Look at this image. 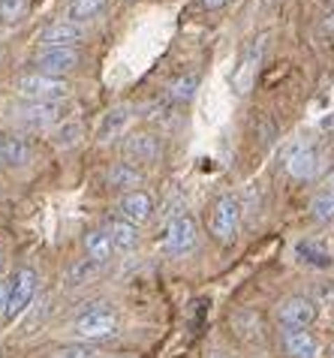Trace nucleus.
<instances>
[{
	"mask_svg": "<svg viewBox=\"0 0 334 358\" xmlns=\"http://www.w3.org/2000/svg\"><path fill=\"white\" fill-rule=\"evenodd\" d=\"M15 91L24 99H31V103H61V99H66V94H70V85H66L64 78H55V76L31 73V76L18 78Z\"/></svg>",
	"mask_w": 334,
	"mask_h": 358,
	"instance_id": "nucleus-1",
	"label": "nucleus"
},
{
	"mask_svg": "<svg viewBox=\"0 0 334 358\" xmlns=\"http://www.w3.org/2000/svg\"><path fill=\"white\" fill-rule=\"evenodd\" d=\"M196 238H199V226L190 214H178L172 217L163 229V250L169 256H187L196 247Z\"/></svg>",
	"mask_w": 334,
	"mask_h": 358,
	"instance_id": "nucleus-2",
	"label": "nucleus"
},
{
	"mask_svg": "<svg viewBox=\"0 0 334 358\" xmlns=\"http://www.w3.org/2000/svg\"><path fill=\"white\" fill-rule=\"evenodd\" d=\"M241 229V202L235 196H220L211 211V235L220 244H232Z\"/></svg>",
	"mask_w": 334,
	"mask_h": 358,
	"instance_id": "nucleus-3",
	"label": "nucleus"
},
{
	"mask_svg": "<svg viewBox=\"0 0 334 358\" xmlns=\"http://www.w3.org/2000/svg\"><path fill=\"white\" fill-rule=\"evenodd\" d=\"M9 304H6V313H3V320L6 322H13L15 316H22L27 310V304L34 301V295H36V271L34 268H18V271L9 277Z\"/></svg>",
	"mask_w": 334,
	"mask_h": 358,
	"instance_id": "nucleus-4",
	"label": "nucleus"
},
{
	"mask_svg": "<svg viewBox=\"0 0 334 358\" xmlns=\"http://www.w3.org/2000/svg\"><path fill=\"white\" fill-rule=\"evenodd\" d=\"M117 331V316L112 307H94L85 316H78L75 322V334L82 341H103V337H112Z\"/></svg>",
	"mask_w": 334,
	"mask_h": 358,
	"instance_id": "nucleus-5",
	"label": "nucleus"
},
{
	"mask_svg": "<svg viewBox=\"0 0 334 358\" xmlns=\"http://www.w3.org/2000/svg\"><path fill=\"white\" fill-rule=\"evenodd\" d=\"M265 43H268V36H256L253 43L244 48V55H241V64L238 69H235V76H232V87L238 94H247L250 91V85H253V78H256V69L262 64V55H265Z\"/></svg>",
	"mask_w": 334,
	"mask_h": 358,
	"instance_id": "nucleus-6",
	"label": "nucleus"
},
{
	"mask_svg": "<svg viewBox=\"0 0 334 358\" xmlns=\"http://www.w3.org/2000/svg\"><path fill=\"white\" fill-rule=\"evenodd\" d=\"M85 36V24H75L70 18H64V22H55L39 31L36 43L43 48H73L78 39Z\"/></svg>",
	"mask_w": 334,
	"mask_h": 358,
	"instance_id": "nucleus-7",
	"label": "nucleus"
},
{
	"mask_svg": "<svg viewBox=\"0 0 334 358\" xmlns=\"http://www.w3.org/2000/svg\"><path fill=\"white\" fill-rule=\"evenodd\" d=\"M160 154H163V145H160V138L151 136V133H136L126 138V145H124V157H126V163H136V166H151L160 160Z\"/></svg>",
	"mask_w": 334,
	"mask_h": 358,
	"instance_id": "nucleus-8",
	"label": "nucleus"
},
{
	"mask_svg": "<svg viewBox=\"0 0 334 358\" xmlns=\"http://www.w3.org/2000/svg\"><path fill=\"white\" fill-rule=\"evenodd\" d=\"M36 66L43 76H55V78H64V73L78 66V52L75 48H43L36 55Z\"/></svg>",
	"mask_w": 334,
	"mask_h": 358,
	"instance_id": "nucleus-9",
	"label": "nucleus"
},
{
	"mask_svg": "<svg viewBox=\"0 0 334 358\" xmlns=\"http://www.w3.org/2000/svg\"><path fill=\"white\" fill-rule=\"evenodd\" d=\"M277 320L283 328H307L313 320H317V304H313L310 298H301V295L286 298L277 310Z\"/></svg>",
	"mask_w": 334,
	"mask_h": 358,
	"instance_id": "nucleus-10",
	"label": "nucleus"
},
{
	"mask_svg": "<svg viewBox=\"0 0 334 358\" xmlns=\"http://www.w3.org/2000/svg\"><path fill=\"white\" fill-rule=\"evenodd\" d=\"M15 117L31 130H45L55 121H61V103H27L15 108Z\"/></svg>",
	"mask_w": 334,
	"mask_h": 358,
	"instance_id": "nucleus-11",
	"label": "nucleus"
},
{
	"mask_svg": "<svg viewBox=\"0 0 334 358\" xmlns=\"http://www.w3.org/2000/svg\"><path fill=\"white\" fill-rule=\"evenodd\" d=\"M319 169V151L313 145H296L286 157V172L298 181H310Z\"/></svg>",
	"mask_w": 334,
	"mask_h": 358,
	"instance_id": "nucleus-12",
	"label": "nucleus"
},
{
	"mask_svg": "<svg viewBox=\"0 0 334 358\" xmlns=\"http://www.w3.org/2000/svg\"><path fill=\"white\" fill-rule=\"evenodd\" d=\"M117 211H121L124 220H130V223H145V220H151V214H154V199L145 193V190H133V193H124L121 196V202H117Z\"/></svg>",
	"mask_w": 334,
	"mask_h": 358,
	"instance_id": "nucleus-13",
	"label": "nucleus"
},
{
	"mask_svg": "<svg viewBox=\"0 0 334 358\" xmlns=\"http://www.w3.org/2000/svg\"><path fill=\"white\" fill-rule=\"evenodd\" d=\"M283 346H286L289 358H317L319 355V343L307 328H286V331H283Z\"/></svg>",
	"mask_w": 334,
	"mask_h": 358,
	"instance_id": "nucleus-14",
	"label": "nucleus"
},
{
	"mask_svg": "<svg viewBox=\"0 0 334 358\" xmlns=\"http://www.w3.org/2000/svg\"><path fill=\"white\" fill-rule=\"evenodd\" d=\"M31 145L18 136H0V163L3 166H27L31 163Z\"/></svg>",
	"mask_w": 334,
	"mask_h": 358,
	"instance_id": "nucleus-15",
	"label": "nucleus"
},
{
	"mask_svg": "<svg viewBox=\"0 0 334 358\" xmlns=\"http://www.w3.org/2000/svg\"><path fill=\"white\" fill-rule=\"evenodd\" d=\"M85 250H87V259H94L96 265H106L112 259V235L109 232H100V229H94V232L85 235Z\"/></svg>",
	"mask_w": 334,
	"mask_h": 358,
	"instance_id": "nucleus-16",
	"label": "nucleus"
},
{
	"mask_svg": "<svg viewBox=\"0 0 334 358\" xmlns=\"http://www.w3.org/2000/svg\"><path fill=\"white\" fill-rule=\"evenodd\" d=\"M126 124H130V108L117 106V108H112V112L103 115V124H100V130H96V138H100V142H112V138H117L124 133Z\"/></svg>",
	"mask_w": 334,
	"mask_h": 358,
	"instance_id": "nucleus-17",
	"label": "nucleus"
},
{
	"mask_svg": "<svg viewBox=\"0 0 334 358\" xmlns=\"http://www.w3.org/2000/svg\"><path fill=\"white\" fill-rule=\"evenodd\" d=\"M106 232L112 235L115 250H121V253H130V250H136V244H139V232H136V223L124 220V217H121V220H112Z\"/></svg>",
	"mask_w": 334,
	"mask_h": 358,
	"instance_id": "nucleus-18",
	"label": "nucleus"
},
{
	"mask_svg": "<svg viewBox=\"0 0 334 358\" xmlns=\"http://www.w3.org/2000/svg\"><path fill=\"white\" fill-rule=\"evenodd\" d=\"M109 184L117 187V190L133 193L136 187L145 184V175H142L136 166H130V163H115V166L109 169Z\"/></svg>",
	"mask_w": 334,
	"mask_h": 358,
	"instance_id": "nucleus-19",
	"label": "nucleus"
},
{
	"mask_svg": "<svg viewBox=\"0 0 334 358\" xmlns=\"http://www.w3.org/2000/svg\"><path fill=\"white\" fill-rule=\"evenodd\" d=\"M310 217L317 223H331L334 220V178H328V184L313 196L310 202Z\"/></svg>",
	"mask_w": 334,
	"mask_h": 358,
	"instance_id": "nucleus-20",
	"label": "nucleus"
},
{
	"mask_svg": "<svg viewBox=\"0 0 334 358\" xmlns=\"http://www.w3.org/2000/svg\"><path fill=\"white\" fill-rule=\"evenodd\" d=\"M296 256L310 268H331V253L317 241H298L296 244Z\"/></svg>",
	"mask_w": 334,
	"mask_h": 358,
	"instance_id": "nucleus-21",
	"label": "nucleus"
},
{
	"mask_svg": "<svg viewBox=\"0 0 334 358\" xmlns=\"http://www.w3.org/2000/svg\"><path fill=\"white\" fill-rule=\"evenodd\" d=\"M103 6H106V0H70V6H66V18L75 22V24H85L87 18H94Z\"/></svg>",
	"mask_w": 334,
	"mask_h": 358,
	"instance_id": "nucleus-22",
	"label": "nucleus"
},
{
	"mask_svg": "<svg viewBox=\"0 0 334 358\" xmlns=\"http://www.w3.org/2000/svg\"><path fill=\"white\" fill-rule=\"evenodd\" d=\"M196 91H199V76L196 73H187V76L175 78V82L169 85V96L175 99V103H190V99L196 96Z\"/></svg>",
	"mask_w": 334,
	"mask_h": 358,
	"instance_id": "nucleus-23",
	"label": "nucleus"
},
{
	"mask_svg": "<svg viewBox=\"0 0 334 358\" xmlns=\"http://www.w3.org/2000/svg\"><path fill=\"white\" fill-rule=\"evenodd\" d=\"M100 268H103V265H96L94 259L75 262L70 271H66V286H82V283H87V280H94V277L100 274Z\"/></svg>",
	"mask_w": 334,
	"mask_h": 358,
	"instance_id": "nucleus-24",
	"label": "nucleus"
},
{
	"mask_svg": "<svg viewBox=\"0 0 334 358\" xmlns=\"http://www.w3.org/2000/svg\"><path fill=\"white\" fill-rule=\"evenodd\" d=\"M27 0H0V22L3 24H15L24 15Z\"/></svg>",
	"mask_w": 334,
	"mask_h": 358,
	"instance_id": "nucleus-25",
	"label": "nucleus"
},
{
	"mask_svg": "<svg viewBox=\"0 0 334 358\" xmlns=\"http://www.w3.org/2000/svg\"><path fill=\"white\" fill-rule=\"evenodd\" d=\"M55 358H96V350L91 343H66V346H57Z\"/></svg>",
	"mask_w": 334,
	"mask_h": 358,
	"instance_id": "nucleus-26",
	"label": "nucleus"
},
{
	"mask_svg": "<svg viewBox=\"0 0 334 358\" xmlns=\"http://www.w3.org/2000/svg\"><path fill=\"white\" fill-rule=\"evenodd\" d=\"M78 136H82V127L78 124H66L61 133H57V145H64V148H70L78 142Z\"/></svg>",
	"mask_w": 334,
	"mask_h": 358,
	"instance_id": "nucleus-27",
	"label": "nucleus"
},
{
	"mask_svg": "<svg viewBox=\"0 0 334 358\" xmlns=\"http://www.w3.org/2000/svg\"><path fill=\"white\" fill-rule=\"evenodd\" d=\"M9 280H0V316L6 313V304H9Z\"/></svg>",
	"mask_w": 334,
	"mask_h": 358,
	"instance_id": "nucleus-28",
	"label": "nucleus"
},
{
	"mask_svg": "<svg viewBox=\"0 0 334 358\" xmlns=\"http://www.w3.org/2000/svg\"><path fill=\"white\" fill-rule=\"evenodd\" d=\"M202 9H208V13H217V9H223L229 0H199Z\"/></svg>",
	"mask_w": 334,
	"mask_h": 358,
	"instance_id": "nucleus-29",
	"label": "nucleus"
},
{
	"mask_svg": "<svg viewBox=\"0 0 334 358\" xmlns=\"http://www.w3.org/2000/svg\"><path fill=\"white\" fill-rule=\"evenodd\" d=\"M326 31H331V34H334V13L326 18Z\"/></svg>",
	"mask_w": 334,
	"mask_h": 358,
	"instance_id": "nucleus-30",
	"label": "nucleus"
},
{
	"mask_svg": "<svg viewBox=\"0 0 334 358\" xmlns=\"http://www.w3.org/2000/svg\"><path fill=\"white\" fill-rule=\"evenodd\" d=\"M0 268H3V250H0Z\"/></svg>",
	"mask_w": 334,
	"mask_h": 358,
	"instance_id": "nucleus-31",
	"label": "nucleus"
}]
</instances>
